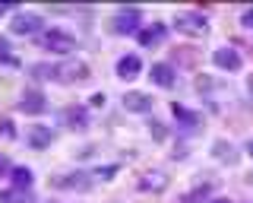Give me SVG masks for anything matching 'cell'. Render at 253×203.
Returning a JSON list of instances; mask_svg holds the SVG:
<instances>
[{"label":"cell","mask_w":253,"mask_h":203,"mask_svg":"<svg viewBox=\"0 0 253 203\" xmlns=\"http://www.w3.org/2000/svg\"><path fill=\"white\" fill-rule=\"evenodd\" d=\"M10 175H13V187H19V191H29V187H32V168H13L10 171Z\"/></svg>","instance_id":"d6986e66"},{"label":"cell","mask_w":253,"mask_h":203,"mask_svg":"<svg viewBox=\"0 0 253 203\" xmlns=\"http://www.w3.org/2000/svg\"><path fill=\"white\" fill-rule=\"evenodd\" d=\"M174 118H177L180 124H184V127H196V124H200V114H193V111H187L184 105H177V102H174Z\"/></svg>","instance_id":"ac0fdd59"},{"label":"cell","mask_w":253,"mask_h":203,"mask_svg":"<svg viewBox=\"0 0 253 203\" xmlns=\"http://www.w3.org/2000/svg\"><path fill=\"white\" fill-rule=\"evenodd\" d=\"M0 60H6V64H16L13 54H10V42H6L3 35H0Z\"/></svg>","instance_id":"7402d4cb"},{"label":"cell","mask_w":253,"mask_h":203,"mask_svg":"<svg viewBox=\"0 0 253 203\" xmlns=\"http://www.w3.org/2000/svg\"><path fill=\"white\" fill-rule=\"evenodd\" d=\"M32 73H35L38 80H54V67L51 64H35V67H32Z\"/></svg>","instance_id":"ffe728a7"},{"label":"cell","mask_w":253,"mask_h":203,"mask_svg":"<svg viewBox=\"0 0 253 203\" xmlns=\"http://www.w3.org/2000/svg\"><path fill=\"white\" fill-rule=\"evenodd\" d=\"M0 203H32V194L19 191V187H10V191H0Z\"/></svg>","instance_id":"e0dca14e"},{"label":"cell","mask_w":253,"mask_h":203,"mask_svg":"<svg viewBox=\"0 0 253 203\" xmlns=\"http://www.w3.org/2000/svg\"><path fill=\"white\" fill-rule=\"evenodd\" d=\"M63 124H67L70 130H85L89 127V114H85V108L70 105V108H63Z\"/></svg>","instance_id":"ba28073f"},{"label":"cell","mask_w":253,"mask_h":203,"mask_svg":"<svg viewBox=\"0 0 253 203\" xmlns=\"http://www.w3.org/2000/svg\"><path fill=\"white\" fill-rule=\"evenodd\" d=\"M212 203H231V200H212Z\"/></svg>","instance_id":"4dcf8cb0"},{"label":"cell","mask_w":253,"mask_h":203,"mask_svg":"<svg viewBox=\"0 0 253 203\" xmlns=\"http://www.w3.org/2000/svg\"><path fill=\"white\" fill-rule=\"evenodd\" d=\"M6 171H13V168H10V162H6V155L0 152V175H6Z\"/></svg>","instance_id":"d4e9b609"},{"label":"cell","mask_w":253,"mask_h":203,"mask_svg":"<svg viewBox=\"0 0 253 203\" xmlns=\"http://www.w3.org/2000/svg\"><path fill=\"white\" fill-rule=\"evenodd\" d=\"M212 155H215L218 162H228V165H237V150L228 140H215V146H212Z\"/></svg>","instance_id":"9a60e30c"},{"label":"cell","mask_w":253,"mask_h":203,"mask_svg":"<svg viewBox=\"0 0 253 203\" xmlns=\"http://www.w3.org/2000/svg\"><path fill=\"white\" fill-rule=\"evenodd\" d=\"M165 35H168V26L155 22V26H149V29H142V32H139V45H142V48H155V45L165 42Z\"/></svg>","instance_id":"9c48e42d"},{"label":"cell","mask_w":253,"mask_h":203,"mask_svg":"<svg viewBox=\"0 0 253 203\" xmlns=\"http://www.w3.org/2000/svg\"><path fill=\"white\" fill-rule=\"evenodd\" d=\"M92 105H95V108H101V105H105V96H101V92H98V96H92Z\"/></svg>","instance_id":"4316f807"},{"label":"cell","mask_w":253,"mask_h":203,"mask_svg":"<svg viewBox=\"0 0 253 203\" xmlns=\"http://www.w3.org/2000/svg\"><path fill=\"white\" fill-rule=\"evenodd\" d=\"M38 42H42V48L57 51V54H70V51H76V38L70 35V32H63V29H47V32L38 38Z\"/></svg>","instance_id":"6da1fadb"},{"label":"cell","mask_w":253,"mask_h":203,"mask_svg":"<svg viewBox=\"0 0 253 203\" xmlns=\"http://www.w3.org/2000/svg\"><path fill=\"white\" fill-rule=\"evenodd\" d=\"M51 184L60 187V191H89V187H92L89 175H83V171H73V175H57Z\"/></svg>","instance_id":"8992f818"},{"label":"cell","mask_w":253,"mask_h":203,"mask_svg":"<svg viewBox=\"0 0 253 203\" xmlns=\"http://www.w3.org/2000/svg\"><path fill=\"white\" fill-rule=\"evenodd\" d=\"M139 70H142V64L136 54H126V57L117 60V76L121 80H133V76H139Z\"/></svg>","instance_id":"7c38bea8"},{"label":"cell","mask_w":253,"mask_h":203,"mask_svg":"<svg viewBox=\"0 0 253 203\" xmlns=\"http://www.w3.org/2000/svg\"><path fill=\"white\" fill-rule=\"evenodd\" d=\"M10 29L16 35H35L38 29H42V16H38V13H16Z\"/></svg>","instance_id":"5b68a950"},{"label":"cell","mask_w":253,"mask_h":203,"mask_svg":"<svg viewBox=\"0 0 253 203\" xmlns=\"http://www.w3.org/2000/svg\"><path fill=\"white\" fill-rule=\"evenodd\" d=\"M124 108L126 111H149L152 108V96H146V92H126Z\"/></svg>","instance_id":"4fadbf2b"},{"label":"cell","mask_w":253,"mask_h":203,"mask_svg":"<svg viewBox=\"0 0 253 203\" xmlns=\"http://www.w3.org/2000/svg\"><path fill=\"white\" fill-rule=\"evenodd\" d=\"M149 130H152V137H155V140H165V124L152 121V124H149Z\"/></svg>","instance_id":"603a6c76"},{"label":"cell","mask_w":253,"mask_h":203,"mask_svg":"<svg viewBox=\"0 0 253 203\" xmlns=\"http://www.w3.org/2000/svg\"><path fill=\"white\" fill-rule=\"evenodd\" d=\"M241 26H244V29H253V6H247V10H244V16H241Z\"/></svg>","instance_id":"cb8c5ba5"},{"label":"cell","mask_w":253,"mask_h":203,"mask_svg":"<svg viewBox=\"0 0 253 203\" xmlns=\"http://www.w3.org/2000/svg\"><path fill=\"white\" fill-rule=\"evenodd\" d=\"M165 187H168V178L162 175V171H149V175L139 178V191H152V194H162Z\"/></svg>","instance_id":"5bb4252c"},{"label":"cell","mask_w":253,"mask_h":203,"mask_svg":"<svg viewBox=\"0 0 253 203\" xmlns=\"http://www.w3.org/2000/svg\"><path fill=\"white\" fill-rule=\"evenodd\" d=\"M44 108H47L44 92H38V89H26V92H22V99H19V111H26V114H42Z\"/></svg>","instance_id":"52a82bcc"},{"label":"cell","mask_w":253,"mask_h":203,"mask_svg":"<svg viewBox=\"0 0 253 203\" xmlns=\"http://www.w3.org/2000/svg\"><path fill=\"white\" fill-rule=\"evenodd\" d=\"M212 60H215L218 70H241V54H237L234 48H218L215 54H212Z\"/></svg>","instance_id":"30bf717a"},{"label":"cell","mask_w":253,"mask_h":203,"mask_svg":"<svg viewBox=\"0 0 253 203\" xmlns=\"http://www.w3.org/2000/svg\"><path fill=\"white\" fill-rule=\"evenodd\" d=\"M6 10H10V6H6V3H0V16H3V13H6Z\"/></svg>","instance_id":"f1b7e54d"},{"label":"cell","mask_w":253,"mask_h":203,"mask_svg":"<svg viewBox=\"0 0 253 203\" xmlns=\"http://www.w3.org/2000/svg\"><path fill=\"white\" fill-rule=\"evenodd\" d=\"M139 19H142L139 6H121V10L114 13V19H111V29H114L117 35H130V32L139 29Z\"/></svg>","instance_id":"7a4b0ae2"},{"label":"cell","mask_w":253,"mask_h":203,"mask_svg":"<svg viewBox=\"0 0 253 203\" xmlns=\"http://www.w3.org/2000/svg\"><path fill=\"white\" fill-rule=\"evenodd\" d=\"M54 80H60V83H83V80H89V67H85L83 60H67V64L54 67Z\"/></svg>","instance_id":"3957f363"},{"label":"cell","mask_w":253,"mask_h":203,"mask_svg":"<svg viewBox=\"0 0 253 203\" xmlns=\"http://www.w3.org/2000/svg\"><path fill=\"white\" fill-rule=\"evenodd\" d=\"M117 171V165H108V168H98V178H111Z\"/></svg>","instance_id":"484cf974"},{"label":"cell","mask_w":253,"mask_h":203,"mask_svg":"<svg viewBox=\"0 0 253 203\" xmlns=\"http://www.w3.org/2000/svg\"><path fill=\"white\" fill-rule=\"evenodd\" d=\"M247 152H250V155H253V140H250V143H247Z\"/></svg>","instance_id":"f546056e"},{"label":"cell","mask_w":253,"mask_h":203,"mask_svg":"<svg viewBox=\"0 0 253 203\" xmlns=\"http://www.w3.org/2000/svg\"><path fill=\"white\" fill-rule=\"evenodd\" d=\"M206 194H209V184H203V187H196L193 194H187L184 203H200V200H206Z\"/></svg>","instance_id":"44dd1931"},{"label":"cell","mask_w":253,"mask_h":203,"mask_svg":"<svg viewBox=\"0 0 253 203\" xmlns=\"http://www.w3.org/2000/svg\"><path fill=\"white\" fill-rule=\"evenodd\" d=\"M29 143L35 146V150H47V146L54 143L51 127H44V124H35V127H29Z\"/></svg>","instance_id":"8fae6325"},{"label":"cell","mask_w":253,"mask_h":203,"mask_svg":"<svg viewBox=\"0 0 253 203\" xmlns=\"http://www.w3.org/2000/svg\"><path fill=\"white\" fill-rule=\"evenodd\" d=\"M152 83L162 86V89H171L174 86V70L168 64H152Z\"/></svg>","instance_id":"2e32d148"},{"label":"cell","mask_w":253,"mask_h":203,"mask_svg":"<svg viewBox=\"0 0 253 203\" xmlns=\"http://www.w3.org/2000/svg\"><path fill=\"white\" fill-rule=\"evenodd\" d=\"M174 26L184 35H203L206 32V16L196 13V10H187V13H177V16H174Z\"/></svg>","instance_id":"277c9868"},{"label":"cell","mask_w":253,"mask_h":203,"mask_svg":"<svg viewBox=\"0 0 253 203\" xmlns=\"http://www.w3.org/2000/svg\"><path fill=\"white\" fill-rule=\"evenodd\" d=\"M247 89H250V96H253V76H250V80H247Z\"/></svg>","instance_id":"83f0119b"}]
</instances>
